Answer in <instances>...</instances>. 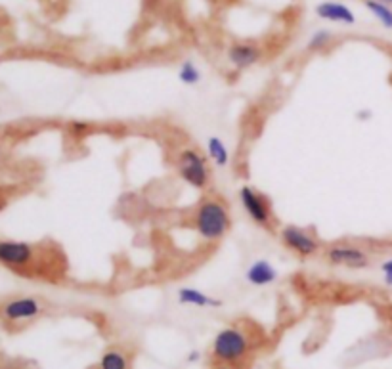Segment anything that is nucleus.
I'll return each mask as SVG.
<instances>
[{"label":"nucleus","mask_w":392,"mask_h":369,"mask_svg":"<svg viewBox=\"0 0 392 369\" xmlns=\"http://www.w3.org/2000/svg\"><path fill=\"white\" fill-rule=\"evenodd\" d=\"M264 342V333L259 325L249 319L224 325L218 329L209 347L211 366H229L247 369L255 360V354Z\"/></svg>","instance_id":"nucleus-1"},{"label":"nucleus","mask_w":392,"mask_h":369,"mask_svg":"<svg viewBox=\"0 0 392 369\" xmlns=\"http://www.w3.org/2000/svg\"><path fill=\"white\" fill-rule=\"evenodd\" d=\"M61 260L63 257L45 243L0 239V266L23 278L52 280L66 270L59 266Z\"/></svg>","instance_id":"nucleus-2"},{"label":"nucleus","mask_w":392,"mask_h":369,"mask_svg":"<svg viewBox=\"0 0 392 369\" xmlns=\"http://www.w3.org/2000/svg\"><path fill=\"white\" fill-rule=\"evenodd\" d=\"M192 228L201 241L220 243L232 229L228 203L218 195H203L192 211Z\"/></svg>","instance_id":"nucleus-3"},{"label":"nucleus","mask_w":392,"mask_h":369,"mask_svg":"<svg viewBox=\"0 0 392 369\" xmlns=\"http://www.w3.org/2000/svg\"><path fill=\"white\" fill-rule=\"evenodd\" d=\"M174 169L180 180L197 192H207L213 182V165L209 163L205 151L184 146L174 156Z\"/></svg>","instance_id":"nucleus-4"},{"label":"nucleus","mask_w":392,"mask_h":369,"mask_svg":"<svg viewBox=\"0 0 392 369\" xmlns=\"http://www.w3.org/2000/svg\"><path fill=\"white\" fill-rule=\"evenodd\" d=\"M237 197H239V205L243 209V213L247 214V218L257 228L264 229L268 234H278L280 224H278V216H276L274 203H272L268 193L255 188V186L245 184L239 188Z\"/></svg>","instance_id":"nucleus-5"},{"label":"nucleus","mask_w":392,"mask_h":369,"mask_svg":"<svg viewBox=\"0 0 392 369\" xmlns=\"http://www.w3.org/2000/svg\"><path fill=\"white\" fill-rule=\"evenodd\" d=\"M276 236L280 239L281 247L299 260L316 259L326 247L314 226L283 224V226H280Z\"/></svg>","instance_id":"nucleus-6"},{"label":"nucleus","mask_w":392,"mask_h":369,"mask_svg":"<svg viewBox=\"0 0 392 369\" xmlns=\"http://www.w3.org/2000/svg\"><path fill=\"white\" fill-rule=\"evenodd\" d=\"M322 259L333 268L365 270L373 262V255L362 245L350 243V241H335V243H327L324 247Z\"/></svg>","instance_id":"nucleus-7"},{"label":"nucleus","mask_w":392,"mask_h":369,"mask_svg":"<svg viewBox=\"0 0 392 369\" xmlns=\"http://www.w3.org/2000/svg\"><path fill=\"white\" fill-rule=\"evenodd\" d=\"M46 310V301L35 295H17L14 299H8L6 303L0 306V316L6 319L8 324H23L37 319Z\"/></svg>","instance_id":"nucleus-8"},{"label":"nucleus","mask_w":392,"mask_h":369,"mask_svg":"<svg viewBox=\"0 0 392 369\" xmlns=\"http://www.w3.org/2000/svg\"><path fill=\"white\" fill-rule=\"evenodd\" d=\"M262 58H264V50L257 43H234L226 50V59H228L229 67L237 73L255 67L257 63H260Z\"/></svg>","instance_id":"nucleus-9"},{"label":"nucleus","mask_w":392,"mask_h":369,"mask_svg":"<svg viewBox=\"0 0 392 369\" xmlns=\"http://www.w3.org/2000/svg\"><path fill=\"white\" fill-rule=\"evenodd\" d=\"M278 280H280V270L268 259L252 260L251 264L245 268V281L252 287H270Z\"/></svg>","instance_id":"nucleus-10"},{"label":"nucleus","mask_w":392,"mask_h":369,"mask_svg":"<svg viewBox=\"0 0 392 369\" xmlns=\"http://www.w3.org/2000/svg\"><path fill=\"white\" fill-rule=\"evenodd\" d=\"M178 304L182 306H192V308H199V310H216L223 308L224 301L218 296L207 295L201 289L195 287H180L176 291Z\"/></svg>","instance_id":"nucleus-11"},{"label":"nucleus","mask_w":392,"mask_h":369,"mask_svg":"<svg viewBox=\"0 0 392 369\" xmlns=\"http://www.w3.org/2000/svg\"><path fill=\"white\" fill-rule=\"evenodd\" d=\"M314 12L318 15L319 20L329 23H339V25H354L356 23V14L345 4L340 2H333V0H326V2H319L318 6L314 8Z\"/></svg>","instance_id":"nucleus-12"},{"label":"nucleus","mask_w":392,"mask_h":369,"mask_svg":"<svg viewBox=\"0 0 392 369\" xmlns=\"http://www.w3.org/2000/svg\"><path fill=\"white\" fill-rule=\"evenodd\" d=\"M90 369H133V350L121 345L105 348L100 360Z\"/></svg>","instance_id":"nucleus-13"},{"label":"nucleus","mask_w":392,"mask_h":369,"mask_svg":"<svg viewBox=\"0 0 392 369\" xmlns=\"http://www.w3.org/2000/svg\"><path fill=\"white\" fill-rule=\"evenodd\" d=\"M205 156L213 169H226L229 165V149L220 136H209L205 142Z\"/></svg>","instance_id":"nucleus-14"},{"label":"nucleus","mask_w":392,"mask_h":369,"mask_svg":"<svg viewBox=\"0 0 392 369\" xmlns=\"http://www.w3.org/2000/svg\"><path fill=\"white\" fill-rule=\"evenodd\" d=\"M365 8L385 29H392V6L381 0H365Z\"/></svg>","instance_id":"nucleus-15"},{"label":"nucleus","mask_w":392,"mask_h":369,"mask_svg":"<svg viewBox=\"0 0 392 369\" xmlns=\"http://www.w3.org/2000/svg\"><path fill=\"white\" fill-rule=\"evenodd\" d=\"M178 81L186 84V86H197L203 81V73L193 61L186 59L184 63L180 66V69H178Z\"/></svg>","instance_id":"nucleus-16"},{"label":"nucleus","mask_w":392,"mask_h":369,"mask_svg":"<svg viewBox=\"0 0 392 369\" xmlns=\"http://www.w3.org/2000/svg\"><path fill=\"white\" fill-rule=\"evenodd\" d=\"M331 43H333V33L327 29H319L316 33H312V37L308 38V45H306V50L308 52H322Z\"/></svg>","instance_id":"nucleus-17"},{"label":"nucleus","mask_w":392,"mask_h":369,"mask_svg":"<svg viewBox=\"0 0 392 369\" xmlns=\"http://www.w3.org/2000/svg\"><path fill=\"white\" fill-rule=\"evenodd\" d=\"M379 270H381V276H383V283L386 287H392V257L383 260L381 266H379Z\"/></svg>","instance_id":"nucleus-18"},{"label":"nucleus","mask_w":392,"mask_h":369,"mask_svg":"<svg viewBox=\"0 0 392 369\" xmlns=\"http://www.w3.org/2000/svg\"><path fill=\"white\" fill-rule=\"evenodd\" d=\"M15 195L14 186H0V211L6 207L10 199Z\"/></svg>","instance_id":"nucleus-19"},{"label":"nucleus","mask_w":392,"mask_h":369,"mask_svg":"<svg viewBox=\"0 0 392 369\" xmlns=\"http://www.w3.org/2000/svg\"><path fill=\"white\" fill-rule=\"evenodd\" d=\"M4 159H6V149H4L2 142H0V167L4 165Z\"/></svg>","instance_id":"nucleus-20"},{"label":"nucleus","mask_w":392,"mask_h":369,"mask_svg":"<svg viewBox=\"0 0 392 369\" xmlns=\"http://www.w3.org/2000/svg\"><path fill=\"white\" fill-rule=\"evenodd\" d=\"M386 316H389V319L392 322V299L391 303H389V306H386Z\"/></svg>","instance_id":"nucleus-21"},{"label":"nucleus","mask_w":392,"mask_h":369,"mask_svg":"<svg viewBox=\"0 0 392 369\" xmlns=\"http://www.w3.org/2000/svg\"><path fill=\"white\" fill-rule=\"evenodd\" d=\"M209 369H236V368H229V366H211Z\"/></svg>","instance_id":"nucleus-22"},{"label":"nucleus","mask_w":392,"mask_h":369,"mask_svg":"<svg viewBox=\"0 0 392 369\" xmlns=\"http://www.w3.org/2000/svg\"><path fill=\"white\" fill-rule=\"evenodd\" d=\"M197 358H199V354H197V352H192V354H190V362L197 360Z\"/></svg>","instance_id":"nucleus-23"},{"label":"nucleus","mask_w":392,"mask_h":369,"mask_svg":"<svg viewBox=\"0 0 392 369\" xmlns=\"http://www.w3.org/2000/svg\"><path fill=\"white\" fill-rule=\"evenodd\" d=\"M381 2H385V4H389V6H392V0H381Z\"/></svg>","instance_id":"nucleus-24"}]
</instances>
